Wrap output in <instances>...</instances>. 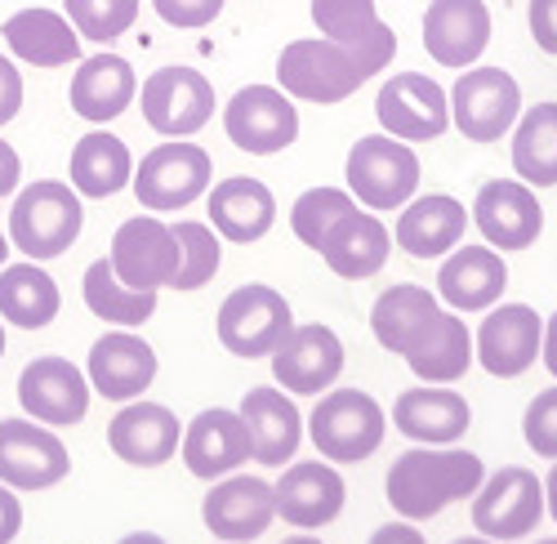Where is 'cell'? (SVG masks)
Masks as SVG:
<instances>
[{
    "mask_svg": "<svg viewBox=\"0 0 557 544\" xmlns=\"http://www.w3.org/2000/svg\"><path fill=\"white\" fill-rule=\"evenodd\" d=\"M223 129L242 152L272 157V152H286L299 139V108L276 85H246L227 99Z\"/></svg>",
    "mask_w": 557,
    "mask_h": 544,
    "instance_id": "cell-11",
    "label": "cell"
},
{
    "mask_svg": "<svg viewBox=\"0 0 557 544\" xmlns=\"http://www.w3.org/2000/svg\"><path fill=\"white\" fill-rule=\"evenodd\" d=\"M544 509H548L553 522H557V460H553V469H548V478H544Z\"/></svg>",
    "mask_w": 557,
    "mask_h": 544,
    "instance_id": "cell-51",
    "label": "cell"
},
{
    "mask_svg": "<svg viewBox=\"0 0 557 544\" xmlns=\"http://www.w3.org/2000/svg\"><path fill=\"white\" fill-rule=\"evenodd\" d=\"M393 424L420 446H455L473 424V406L446 384L433 388L424 384V388H406L393 401Z\"/></svg>",
    "mask_w": 557,
    "mask_h": 544,
    "instance_id": "cell-27",
    "label": "cell"
},
{
    "mask_svg": "<svg viewBox=\"0 0 557 544\" xmlns=\"http://www.w3.org/2000/svg\"><path fill=\"white\" fill-rule=\"evenodd\" d=\"M63 10H67L72 27L81 36L108 45V40H116V36H125L134 27L138 0H63Z\"/></svg>",
    "mask_w": 557,
    "mask_h": 544,
    "instance_id": "cell-42",
    "label": "cell"
},
{
    "mask_svg": "<svg viewBox=\"0 0 557 544\" xmlns=\"http://www.w3.org/2000/svg\"><path fill=\"white\" fill-rule=\"evenodd\" d=\"M513 170L531 188L557 184V103H535L513 125Z\"/></svg>",
    "mask_w": 557,
    "mask_h": 544,
    "instance_id": "cell-37",
    "label": "cell"
},
{
    "mask_svg": "<svg viewBox=\"0 0 557 544\" xmlns=\"http://www.w3.org/2000/svg\"><path fill=\"white\" fill-rule=\"evenodd\" d=\"M183 442L178 416L161 401H125L108 424V446L112 456L134 465V469H161L165 460H174V450Z\"/></svg>",
    "mask_w": 557,
    "mask_h": 544,
    "instance_id": "cell-22",
    "label": "cell"
},
{
    "mask_svg": "<svg viewBox=\"0 0 557 544\" xmlns=\"http://www.w3.org/2000/svg\"><path fill=\"white\" fill-rule=\"evenodd\" d=\"M116 544H165L161 535H152V531H129V535H121Z\"/></svg>",
    "mask_w": 557,
    "mask_h": 544,
    "instance_id": "cell-52",
    "label": "cell"
},
{
    "mask_svg": "<svg viewBox=\"0 0 557 544\" xmlns=\"http://www.w3.org/2000/svg\"><path fill=\"white\" fill-rule=\"evenodd\" d=\"M18 178H23V161L5 139H0V197H10L18 188Z\"/></svg>",
    "mask_w": 557,
    "mask_h": 544,
    "instance_id": "cell-49",
    "label": "cell"
},
{
    "mask_svg": "<svg viewBox=\"0 0 557 544\" xmlns=\"http://www.w3.org/2000/svg\"><path fill=\"white\" fill-rule=\"evenodd\" d=\"M59 286L36 259L27 263H5L0 268V322L23 326V331H45L59 317Z\"/></svg>",
    "mask_w": 557,
    "mask_h": 544,
    "instance_id": "cell-35",
    "label": "cell"
},
{
    "mask_svg": "<svg viewBox=\"0 0 557 544\" xmlns=\"http://www.w3.org/2000/svg\"><path fill=\"white\" fill-rule=\"evenodd\" d=\"M210 184H214L210 152L201 144H188V139H170L134 165L129 188L144 210L170 214V210H188L197 197H206Z\"/></svg>",
    "mask_w": 557,
    "mask_h": 544,
    "instance_id": "cell-5",
    "label": "cell"
},
{
    "mask_svg": "<svg viewBox=\"0 0 557 544\" xmlns=\"http://www.w3.org/2000/svg\"><path fill=\"white\" fill-rule=\"evenodd\" d=\"M357 206V197L352 193H344V188H308L295 206H290V228H295V237L308 246V250H321V242H326V233L335 228V223L348 214Z\"/></svg>",
    "mask_w": 557,
    "mask_h": 544,
    "instance_id": "cell-41",
    "label": "cell"
},
{
    "mask_svg": "<svg viewBox=\"0 0 557 544\" xmlns=\"http://www.w3.org/2000/svg\"><path fill=\"white\" fill-rule=\"evenodd\" d=\"M401 361L414 371V380H424V384H455L469 375L478 353H473V335L463 326V317L437 308L433 317H424V326L406 339Z\"/></svg>",
    "mask_w": 557,
    "mask_h": 544,
    "instance_id": "cell-23",
    "label": "cell"
},
{
    "mask_svg": "<svg viewBox=\"0 0 557 544\" xmlns=\"http://www.w3.org/2000/svg\"><path fill=\"white\" fill-rule=\"evenodd\" d=\"M463 233H469V210L446 193L406 201L397 214V228H393L397 246L410 259H446L463 242Z\"/></svg>",
    "mask_w": 557,
    "mask_h": 544,
    "instance_id": "cell-30",
    "label": "cell"
},
{
    "mask_svg": "<svg viewBox=\"0 0 557 544\" xmlns=\"http://www.w3.org/2000/svg\"><path fill=\"white\" fill-rule=\"evenodd\" d=\"M18 531H23V505H18L14 486L0 482V544H14Z\"/></svg>",
    "mask_w": 557,
    "mask_h": 544,
    "instance_id": "cell-47",
    "label": "cell"
},
{
    "mask_svg": "<svg viewBox=\"0 0 557 544\" xmlns=\"http://www.w3.org/2000/svg\"><path fill=\"white\" fill-rule=\"evenodd\" d=\"M366 544H429L424 540V531H414V522H388V527H380L375 535H370Z\"/></svg>",
    "mask_w": 557,
    "mask_h": 544,
    "instance_id": "cell-48",
    "label": "cell"
},
{
    "mask_svg": "<svg viewBox=\"0 0 557 544\" xmlns=\"http://www.w3.org/2000/svg\"><path fill=\"white\" fill-rule=\"evenodd\" d=\"M67 99H72L76 116L95 121V125H108L138 99V76L121 54H95V59H85L76 67Z\"/></svg>",
    "mask_w": 557,
    "mask_h": 544,
    "instance_id": "cell-34",
    "label": "cell"
},
{
    "mask_svg": "<svg viewBox=\"0 0 557 544\" xmlns=\"http://www.w3.org/2000/svg\"><path fill=\"white\" fill-rule=\"evenodd\" d=\"M10 250H14V246H10V237H5V233H0V268H5V259H10Z\"/></svg>",
    "mask_w": 557,
    "mask_h": 544,
    "instance_id": "cell-55",
    "label": "cell"
},
{
    "mask_svg": "<svg viewBox=\"0 0 557 544\" xmlns=\"http://www.w3.org/2000/svg\"><path fill=\"white\" fill-rule=\"evenodd\" d=\"M282 544H326V540H317V535H308V531H299V535H286Z\"/></svg>",
    "mask_w": 557,
    "mask_h": 544,
    "instance_id": "cell-53",
    "label": "cell"
},
{
    "mask_svg": "<svg viewBox=\"0 0 557 544\" xmlns=\"http://www.w3.org/2000/svg\"><path fill=\"white\" fill-rule=\"evenodd\" d=\"M206 527L223 540V544H250L259 540L272 518H276V491L263 478L250 473H227L210 486L206 505H201Z\"/></svg>",
    "mask_w": 557,
    "mask_h": 544,
    "instance_id": "cell-21",
    "label": "cell"
},
{
    "mask_svg": "<svg viewBox=\"0 0 557 544\" xmlns=\"http://www.w3.org/2000/svg\"><path fill=\"white\" fill-rule=\"evenodd\" d=\"M540 357H544V367H548V375L557 380V312L544 322V344H540Z\"/></svg>",
    "mask_w": 557,
    "mask_h": 544,
    "instance_id": "cell-50",
    "label": "cell"
},
{
    "mask_svg": "<svg viewBox=\"0 0 557 544\" xmlns=\"http://www.w3.org/2000/svg\"><path fill=\"white\" fill-rule=\"evenodd\" d=\"M152 10L178 32H201L223 14V0H152Z\"/></svg>",
    "mask_w": 557,
    "mask_h": 544,
    "instance_id": "cell-44",
    "label": "cell"
},
{
    "mask_svg": "<svg viewBox=\"0 0 557 544\" xmlns=\"http://www.w3.org/2000/svg\"><path fill=\"white\" fill-rule=\"evenodd\" d=\"M522 437L540 460H557V388H544L531 397L522 416Z\"/></svg>",
    "mask_w": 557,
    "mask_h": 544,
    "instance_id": "cell-43",
    "label": "cell"
},
{
    "mask_svg": "<svg viewBox=\"0 0 557 544\" xmlns=\"http://www.w3.org/2000/svg\"><path fill=\"white\" fill-rule=\"evenodd\" d=\"M312 23L326 40L361 54L375 72H384L397 54V32L380 18L375 0H312Z\"/></svg>",
    "mask_w": 557,
    "mask_h": 544,
    "instance_id": "cell-26",
    "label": "cell"
},
{
    "mask_svg": "<svg viewBox=\"0 0 557 544\" xmlns=\"http://www.w3.org/2000/svg\"><path fill=\"white\" fill-rule=\"evenodd\" d=\"M85 304H89V312H95V317H103V322L134 331V326L152 322L157 290H129V286L116 277L112 259L103 255V259H95V263L85 268Z\"/></svg>",
    "mask_w": 557,
    "mask_h": 544,
    "instance_id": "cell-38",
    "label": "cell"
},
{
    "mask_svg": "<svg viewBox=\"0 0 557 544\" xmlns=\"http://www.w3.org/2000/svg\"><path fill=\"white\" fill-rule=\"evenodd\" d=\"M272 380L282 384L286 393L295 397H317L335 388V380L344 375V339L321 326V322H308V326H290L286 339L272 348Z\"/></svg>",
    "mask_w": 557,
    "mask_h": 544,
    "instance_id": "cell-15",
    "label": "cell"
},
{
    "mask_svg": "<svg viewBox=\"0 0 557 544\" xmlns=\"http://www.w3.org/2000/svg\"><path fill=\"white\" fill-rule=\"evenodd\" d=\"M0 36H5L14 59H23L32 67H67V63L81 59V36H76L72 18L59 14V10L27 5V10L5 18Z\"/></svg>",
    "mask_w": 557,
    "mask_h": 544,
    "instance_id": "cell-33",
    "label": "cell"
},
{
    "mask_svg": "<svg viewBox=\"0 0 557 544\" xmlns=\"http://www.w3.org/2000/svg\"><path fill=\"white\" fill-rule=\"evenodd\" d=\"M276 491V518L295 531H317L331 527L344 514L348 486L331 460H299L286 465V473L272 482Z\"/></svg>",
    "mask_w": 557,
    "mask_h": 544,
    "instance_id": "cell-20",
    "label": "cell"
},
{
    "mask_svg": "<svg viewBox=\"0 0 557 544\" xmlns=\"http://www.w3.org/2000/svg\"><path fill=\"white\" fill-rule=\"evenodd\" d=\"M23 108V72L0 54V125H10Z\"/></svg>",
    "mask_w": 557,
    "mask_h": 544,
    "instance_id": "cell-46",
    "label": "cell"
},
{
    "mask_svg": "<svg viewBox=\"0 0 557 544\" xmlns=\"http://www.w3.org/2000/svg\"><path fill=\"white\" fill-rule=\"evenodd\" d=\"M544 344V322L540 312L527 304H495L482 317V331L473 339V353L482 361V371L495 380H518L535 367Z\"/></svg>",
    "mask_w": 557,
    "mask_h": 544,
    "instance_id": "cell-18",
    "label": "cell"
},
{
    "mask_svg": "<svg viewBox=\"0 0 557 544\" xmlns=\"http://www.w3.org/2000/svg\"><path fill=\"white\" fill-rule=\"evenodd\" d=\"M89 375L81 367H72L67 357L45 353L36 361H27L18 375V401L27 420L50 424V429H72L85 420L89 411Z\"/></svg>",
    "mask_w": 557,
    "mask_h": 544,
    "instance_id": "cell-14",
    "label": "cell"
},
{
    "mask_svg": "<svg viewBox=\"0 0 557 544\" xmlns=\"http://www.w3.org/2000/svg\"><path fill=\"white\" fill-rule=\"evenodd\" d=\"M531 36L544 54L557 59V0H531Z\"/></svg>",
    "mask_w": 557,
    "mask_h": 544,
    "instance_id": "cell-45",
    "label": "cell"
},
{
    "mask_svg": "<svg viewBox=\"0 0 557 544\" xmlns=\"http://www.w3.org/2000/svg\"><path fill=\"white\" fill-rule=\"evenodd\" d=\"M67 446L50 424L0 420V482L14 491H50L67 478Z\"/></svg>",
    "mask_w": 557,
    "mask_h": 544,
    "instance_id": "cell-16",
    "label": "cell"
},
{
    "mask_svg": "<svg viewBox=\"0 0 557 544\" xmlns=\"http://www.w3.org/2000/svg\"><path fill=\"white\" fill-rule=\"evenodd\" d=\"M174 237H178V250H183V263L174 272V290H201L206 282H214V272L223 268V246H219V233L210 223H197V219H178L174 223Z\"/></svg>",
    "mask_w": 557,
    "mask_h": 544,
    "instance_id": "cell-40",
    "label": "cell"
},
{
    "mask_svg": "<svg viewBox=\"0 0 557 544\" xmlns=\"http://www.w3.org/2000/svg\"><path fill=\"white\" fill-rule=\"evenodd\" d=\"M508 286V263L495 246H455L437 268V295L455 312H486Z\"/></svg>",
    "mask_w": 557,
    "mask_h": 544,
    "instance_id": "cell-28",
    "label": "cell"
},
{
    "mask_svg": "<svg viewBox=\"0 0 557 544\" xmlns=\"http://www.w3.org/2000/svg\"><path fill=\"white\" fill-rule=\"evenodd\" d=\"M388 429L384 406L361 388H326L308 416V433L321 460L331 465H361L380 450Z\"/></svg>",
    "mask_w": 557,
    "mask_h": 544,
    "instance_id": "cell-4",
    "label": "cell"
},
{
    "mask_svg": "<svg viewBox=\"0 0 557 544\" xmlns=\"http://www.w3.org/2000/svg\"><path fill=\"white\" fill-rule=\"evenodd\" d=\"M138 108H144V121L165 139H193L214 116V85L197 67L170 63L144 81Z\"/></svg>",
    "mask_w": 557,
    "mask_h": 544,
    "instance_id": "cell-9",
    "label": "cell"
},
{
    "mask_svg": "<svg viewBox=\"0 0 557 544\" xmlns=\"http://www.w3.org/2000/svg\"><path fill=\"white\" fill-rule=\"evenodd\" d=\"M178 456H183V465H188L193 478L219 482L227 473H237L246 460H255V442H250V429H246L242 411L210 406V411H201L188 429H183Z\"/></svg>",
    "mask_w": 557,
    "mask_h": 544,
    "instance_id": "cell-19",
    "label": "cell"
},
{
    "mask_svg": "<svg viewBox=\"0 0 557 544\" xmlns=\"http://www.w3.org/2000/svg\"><path fill=\"white\" fill-rule=\"evenodd\" d=\"M491 45L486 0H433L424 10V50L442 67H473Z\"/></svg>",
    "mask_w": 557,
    "mask_h": 544,
    "instance_id": "cell-25",
    "label": "cell"
},
{
    "mask_svg": "<svg viewBox=\"0 0 557 544\" xmlns=\"http://www.w3.org/2000/svg\"><path fill=\"white\" fill-rule=\"evenodd\" d=\"M433 312H437V295H433L429 286L397 282V286H388V290L375 299V308H370V331H375L380 348H388V353L401 357L406 339L420 331L424 317H433Z\"/></svg>",
    "mask_w": 557,
    "mask_h": 544,
    "instance_id": "cell-39",
    "label": "cell"
},
{
    "mask_svg": "<svg viewBox=\"0 0 557 544\" xmlns=\"http://www.w3.org/2000/svg\"><path fill=\"white\" fill-rule=\"evenodd\" d=\"M544 518V478L522 465H504L473 495V531L486 540H522Z\"/></svg>",
    "mask_w": 557,
    "mask_h": 544,
    "instance_id": "cell-10",
    "label": "cell"
},
{
    "mask_svg": "<svg viewBox=\"0 0 557 544\" xmlns=\"http://www.w3.org/2000/svg\"><path fill=\"white\" fill-rule=\"evenodd\" d=\"M348 193L366 210H401L420 188V157L393 134H366L348 148Z\"/></svg>",
    "mask_w": 557,
    "mask_h": 544,
    "instance_id": "cell-6",
    "label": "cell"
},
{
    "mask_svg": "<svg viewBox=\"0 0 557 544\" xmlns=\"http://www.w3.org/2000/svg\"><path fill=\"white\" fill-rule=\"evenodd\" d=\"M522 116V85L504 67H463L450 89V125L469 144H499Z\"/></svg>",
    "mask_w": 557,
    "mask_h": 544,
    "instance_id": "cell-7",
    "label": "cell"
},
{
    "mask_svg": "<svg viewBox=\"0 0 557 544\" xmlns=\"http://www.w3.org/2000/svg\"><path fill=\"white\" fill-rule=\"evenodd\" d=\"M295 326V312H290V299L282 290H272L263 282H250V286H237L223 304H219V317H214V331H219V344L232 353V357H272V348L286 339V331Z\"/></svg>",
    "mask_w": 557,
    "mask_h": 544,
    "instance_id": "cell-8",
    "label": "cell"
},
{
    "mask_svg": "<svg viewBox=\"0 0 557 544\" xmlns=\"http://www.w3.org/2000/svg\"><path fill=\"white\" fill-rule=\"evenodd\" d=\"M242 420L250 429L255 442V460L268 469H282L286 460L299 456V442H304V416L299 406L286 397V388H246L242 397Z\"/></svg>",
    "mask_w": 557,
    "mask_h": 544,
    "instance_id": "cell-29",
    "label": "cell"
},
{
    "mask_svg": "<svg viewBox=\"0 0 557 544\" xmlns=\"http://www.w3.org/2000/svg\"><path fill=\"white\" fill-rule=\"evenodd\" d=\"M535 544H557V535H544V540H535Z\"/></svg>",
    "mask_w": 557,
    "mask_h": 544,
    "instance_id": "cell-57",
    "label": "cell"
},
{
    "mask_svg": "<svg viewBox=\"0 0 557 544\" xmlns=\"http://www.w3.org/2000/svg\"><path fill=\"white\" fill-rule=\"evenodd\" d=\"M380 76L361 54L344 50V45L326 40V36H304V40H290L282 54H276V81L290 99H304V103H317V108H331V103H344L348 95Z\"/></svg>",
    "mask_w": 557,
    "mask_h": 544,
    "instance_id": "cell-2",
    "label": "cell"
},
{
    "mask_svg": "<svg viewBox=\"0 0 557 544\" xmlns=\"http://www.w3.org/2000/svg\"><path fill=\"white\" fill-rule=\"evenodd\" d=\"M375 116L401 144H433L450 129V95L424 72H397L380 85Z\"/></svg>",
    "mask_w": 557,
    "mask_h": 544,
    "instance_id": "cell-12",
    "label": "cell"
},
{
    "mask_svg": "<svg viewBox=\"0 0 557 544\" xmlns=\"http://www.w3.org/2000/svg\"><path fill=\"white\" fill-rule=\"evenodd\" d=\"M81 223H85L81 193L63 184V178H36V184L18 193L10 210V246L36 263L59 259L81 237Z\"/></svg>",
    "mask_w": 557,
    "mask_h": 544,
    "instance_id": "cell-3",
    "label": "cell"
},
{
    "mask_svg": "<svg viewBox=\"0 0 557 544\" xmlns=\"http://www.w3.org/2000/svg\"><path fill=\"white\" fill-rule=\"evenodd\" d=\"M0 357H5V322H0Z\"/></svg>",
    "mask_w": 557,
    "mask_h": 544,
    "instance_id": "cell-56",
    "label": "cell"
},
{
    "mask_svg": "<svg viewBox=\"0 0 557 544\" xmlns=\"http://www.w3.org/2000/svg\"><path fill=\"white\" fill-rule=\"evenodd\" d=\"M388 250H393V237L388 228L380 223V214L370 210H348L335 228L326 233V242H321V259H326V268L335 272V277L344 282H366L375 277V272L388 263Z\"/></svg>",
    "mask_w": 557,
    "mask_h": 544,
    "instance_id": "cell-32",
    "label": "cell"
},
{
    "mask_svg": "<svg viewBox=\"0 0 557 544\" xmlns=\"http://www.w3.org/2000/svg\"><path fill=\"white\" fill-rule=\"evenodd\" d=\"M276 223V197L263 178H246V174H232L223 184L210 188V228L223 242H263Z\"/></svg>",
    "mask_w": 557,
    "mask_h": 544,
    "instance_id": "cell-31",
    "label": "cell"
},
{
    "mask_svg": "<svg viewBox=\"0 0 557 544\" xmlns=\"http://www.w3.org/2000/svg\"><path fill=\"white\" fill-rule=\"evenodd\" d=\"M450 544H499V540H486V535H463V540H450Z\"/></svg>",
    "mask_w": 557,
    "mask_h": 544,
    "instance_id": "cell-54",
    "label": "cell"
},
{
    "mask_svg": "<svg viewBox=\"0 0 557 544\" xmlns=\"http://www.w3.org/2000/svg\"><path fill=\"white\" fill-rule=\"evenodd\" d=\"M473 223L486 246L504 250H531L544 233V206L531 184L522 178H491L473 197Z\"/></svg>",
    "mask_w": 557,
    "mask_h": 544,
    "instance_id": "cell-17",
    "label": "cell"
},
{
    "mask_svg": "<svg viewBox=\"0 0 557 544\" xmlns=\"http://www.w3.org/2000/svg\"><path fill=\"white\" fill-rule=\"evenodd\" d=\"M67 174H72V188L81 197H95V201L99 197H116L121 188L134 184V157H129V148L116 139V134L89 129L85 139L72 148Z\"/></svg>",
    "mask_w": 557,
    "mask_h": 544,
    "instance_id": "cell-36",
    "label": "cell"
},
{
    "mask_svg": "<svg viewBox=\"0 0 557 544\" xmlns=\"http://www.w3.org/2000/svg\"><path fill=\"white\" fill-rule=\"evenodd\" d=\"M108 259L129 290H161L174 282L183 250H178L174 228L161 214H134L116 228Z\"/></svg>",
    "mask_w": 557,
    "mask_h": 544,
    "instance_id": "cell-13",
    "label": "cell"
},
{
    "mask_svg": "<svg viewBox=\"0 0 557 544\" xmlns=\"http://www.w3.org/2000/svg\"><path fill=\"white\" fill-rule=\"evenodd\" d=\"M486 482L482 456L463 446H414L393 460L388 469V505L406 522H429L459 500H473Z\"/></svg>",
    "mask_w": 557,
    "mask_h": 544,
    "instance_id": "cell-1",
    "label": "cell"
},
{
    "mask_svg": "<svg viewBox=\"0 0 557 544\" xmlns=\"http://www.w3.org/2000/svg\"><path fill=\"white\" fill-rule=\"evenodd\" d=\"M85 375H89V388L103 393L108 401H134L157 380V348L125 326L108 331L103 339H95V348H89Z\"/></svg>",
    "mask_w": 557,
    "mask_h": 544,
    "instance_id": "cell-24",
    "label": "cell"
}]
</instances>
